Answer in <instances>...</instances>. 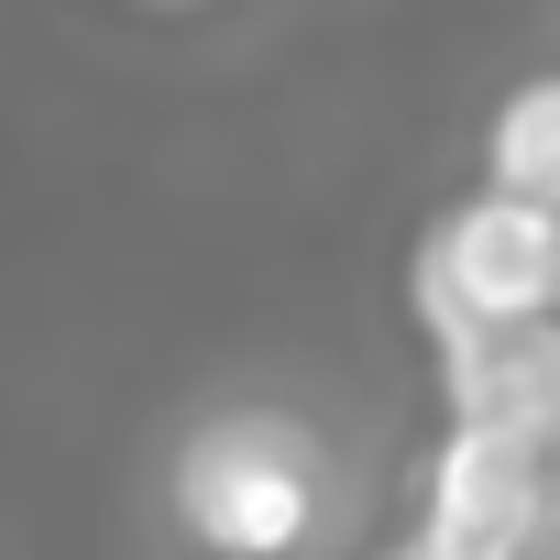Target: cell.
Returning <instances> with one entry per match:
<instances>
[{
  "mask_svg": "<svg viewBox=\"0 0 560 560\" xmlns=\"http://www.w3.org/2000/svg\"><path fill=\"white\" fill-rule=\"evenodd\" d=\"M176 516L220 560H287L308 538V516H319L308 440L287 418H220V429H198L187 462H176Z\"/></svg>",
  "mask_w": 560,
  "mask_h": 560,
  "instance_id": "2",
  "label": "cell"
},
{
  "mask_svg": "<svg viewBox=\"0 0 560 560\" xmlns=\"http://www.w3.org/2000/svg\"><path fill=\"white\" fill-rule=\"evenodd\" d=\"M429 549L451 560H527L560 538V472L538 440H494V429H451L429 462Z\"/></svg>",
  "mask_w": 560,
  "mask_h": 560,
  "instance_id": "3",
  "label": "cell"
},
{
  "mask_svg": "<svg viewBox=\"0 0 560 560\" xmlns=\"http://www.w3.org/2000/svg\"><path fill=\"white\" fill-rule=\"evenodd\" d=\"M483 187L560 209V78H538V89H516V100L494 110V132H483Z\"/></svg>",
  "mask_w": 560,
  "mask_h": 560,
  "instance_id": "5",
  "label": "cell"
},
{
  "mask_svg": "<svg viewBox=\"0 0 560 560\" xmlns=\"http://www.w3.org/2000/svg\"><path fill=\"white\" fill-rule=\"evenodd\" d=\"M407 287H418V319L440 330V352L472 341V330H505V319H560V209L472 187L418 242Z\"/></svg>",
  "mask_w": 560,
  "mask_h": 560,
  "instance_id": "1",
  "label": "cell"
},
{
  "mask_svg": "<svg viewBox=\"0 0 560 560\" xmlns=\"http://www.w3.org/2000/svg\"><path fill=\"white\" fill-rule=\"evenodd\" d=\"M451 385V429H494V440H549L560 429V319H505L440 352Z\"/></svg>",
  "mask_w": 560,
  "mask_h": 560,
  "instance_id": "4",
  "label": "cell"
},
{
  "mask_svg": "<svg viewBox=\"0 0 560 560\" xmlns=\"http://www.w3.org/2000/svg\"><path fill=\"white\" fill-rule=\"evenodd\" d=\"M385 560H451V549H429V538H396V549H385Z\"/></svg>",
  "mask_w": 560,
  "mask_h": 560,
  "instance_id": "6",
  "label": "cell"
}]
</instances>
